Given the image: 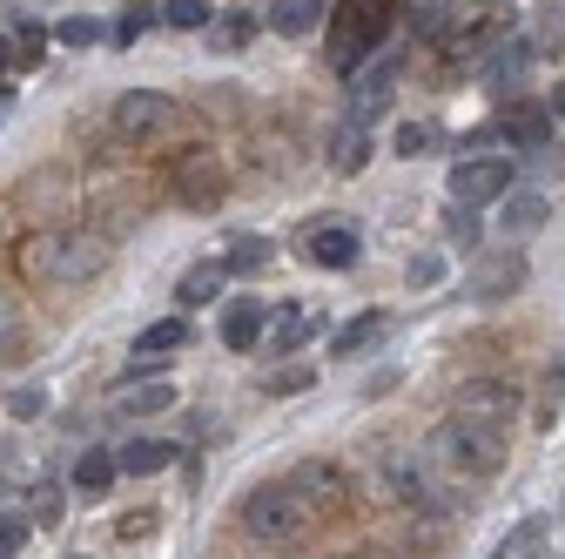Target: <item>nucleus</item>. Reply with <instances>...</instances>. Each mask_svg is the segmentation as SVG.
<instances>
[{
  "label": "nucleus",
  "instance_id": "obj_21",
  "mask_svg": "<svg viewBox=\"0 0 565 559\" xmlns=\"http://www.w3.org/2000/svg\"><path fill=\"white\" fill-rule=\"evenodd\" d=\"M115 465L135 472V478H149V472H169V465H175V445H169V439H128V445L115 452Z\"/></svg>",
  "mask_w": 565,
  "mask_h": 559
},
{
  "label": "nucleus",
  "instance_id": "obj_9",
  "mask_svg": "<svg viewBox=\"0 0 565 559\" xmlns=\"http://www.w3.org/2000/svg\"><path fill=\"white\" fill-rule=\"evenodd\" d=\"M397 95V61H358L350 67V122H377Z\"/></svg>",
  "mask_w": 565,
  "mask_h": 559
},
{
  "label": "nucleus",
  "instance_id": "obj_13",
  "mask_svg": "<svg viewBox=\"0 0 565 559\" xmlns=\"http://www.w3.org/2000/svg\"><path fill=\"white\" fill-rule=\"evenodd\" d=\"M458 411H465V418H484V425H505V418L519 411V384H499V378H478V384H465Z\"/></svg>",
  "mask_w": 565,
  "mask_h": 559
},
{
  "label": "nucleus",
  "instance_id": "obj_42",
  "mask_svg": "<svg viewBox=\"0 0 565 559\" xmlns=\"http://www.w3.org/2000/svg\"><path fill=\"white\" fill-rule=\"evenodd\" d=\"M8 411H14V418H41V411H47V391H41V384H34V391H14Z\"/></svg>",
  "mask_w": 565,
  "mask_h": 559
},
{
  "label": "nucleus",
  "instance_id": "obj_20",
  "mask_svg": "<svg viewBox=\"0 0 565 559\" xmlns=\"http://www.w3.org/2000/svg\"><path fill=\"white\" fill-rule=\"evenodd\" d=\"M364 162H371V122H343L330 135V169L337 176H358Z\"/></svg>",
  "mask_w": 565,
  "mask_h": 559
},
{
  "label": "nucleus",
  "instance_id": "obj_46",
  "mask_svg": "<svg viewBox=\"0 0 565 559\" xmlns=\"http://www.w3.org/2000/svg\"><path fill=\"white\" fill-rule=\"evenodd\" d=\"M0 115H14V88L8 82H0Z\"/></svg>",
  "mask_w": 565,
  "mask_h": 559
},
{
  "label": "nucleus",
  "instance_id": "obj_7",
  "mask_svg": "<svg viewBox=\"0 0 565 559\" xmlns=\"http://www.w3.org/2000/svg\"><path fill=\"white\" fill-rule=\"evenodd\" d=\"M532 61H539V48L525 41V34H505V41H491L484 48V67H478V82H484V95H519L525 88V75H532Z\"/></svg>",
  "mask_w": 565,
  "mask_h": 559
},
{
  "label": "nucleus",
  "instance_id": "obj_19",
  "mask_svg": "<svg viewBox=\"0 0 565 559\" xmlns=\"http://www.w3.org/2000/svg\"><path fill=\"white\" fill-rule=\"evenodd\" d=\"M499 202H505V230H512V236H532V230H545V217H552L545 189H519V182H512Z\"/></svg>",
  "mask_w": 565,
  "mask_h": 559
},
{
  "label": "nucleus",
  "instance_id": "obj_2",
  "mask_svg": "<svg viewBox=\"0 0 565 559\" xmlns=\"http://www.w3.org/2000/svg\"><path fill=\"white\" fill-rule=\"evenodd\" d=\"M431 452L458 472V478H491V472H505V425H484V418H451V425H438Z\"/></svg>",
  "mask_w": 565,
  "mask_h": 559
},
{
  "label": "nucleus",
  "instance_id": "obj_37",
  "mask_svg": "<svg viewBox=\"0 0 565 559\" xmlns=\"http://www.w3.org/2000/svg\"><path fill=\"white\" fill-rule=\"evenodd\" d=\"M28 539H34V526H28L21 513H0V559H14Z\"/></svg>",
  "mask_w": 565,
  "mask_h": 559
},
{
  "label": "nucleus",
  "instance_id": "obj_11",
  "mask_svg": "<svg viewBox=\"0 0 565 559\" xmlns=\"http://www.w3.org/2000/svg\"><path fill=\"white\" fill-rule=\"evenodd\" d=\"M290 485L310 499V513H343V506H350V493H358V485H350V472H343V465H330V458H303V472H297Z\"/></svg>",
  "mask_w": 565,
  "mask_h": 559
},
{
  "label": "nucleus",
  "instance_id": "obj_1",
  "mask_svg": "<svg viewBox=\"0 0 565 559\" xmlns=\"http://www.w3.org/2000/svg\"><path fill=\"white\" fill-rule=\"evenodd\" d=\"M108 256H115V243L95 230H41L21 243V270L41 276V284H88V276L108 270Z\"/></svg>",
  "mask_w": 565,
  "mask_h": 559
},
{
  "label": "nucleus",
  "instance_id": "obj_29",
  "mask_svg": "<svg viewBox=\"0 0 565 559\" xmlns=\"http://www.w3.org/2000/svg\"><path fill=\"white\" fill-rule=\"evenodd\" d=\"M438 149V122H404L397 128V156L411 162V156H431Z\"/></svg>",
  "mask_w": 565,
  "mask_h": 559
},
{
  "label": "nucleus",
  "instance_id": "obj_41",
  "mask_svg": "<svg viewBox=\"0 0 565 559\" xmlns=\"http://www.w3.org/2000/svg\"><path fill=\"white\" fill-rule=\"evenodd\" d=\"M14 344H21V304H14L8 291H0V358H8Z\"/></svg>",
  "mask_w": 565,
  "mask_h": 559
},
{
  "label": "nucleus",
  "instance_id": "obj_36",
  "mask_svg": "<svg viewBox=\"0 0 565 559\" xmlns=\"http://www.w3.org/2000/svg\"><path fill=\"white\" fill-rule=\"evenodd\" d=\"M310 384H317V371H310V365H290V371H276L263 391H269V398H297V391H310Z\"/></svg>",
  "mask_w": 565,
  "mask_h": 559
},
{
  "label": "nucleus",
  "instance_id": "obj_12",
  "mask_svg": "<svg viewBox=\"0 0 565 559\" xmlns=\"http://www.w3.org/2000/svg\"><path fill=\"white\" fill-rule=\"evenodd\" d=\"M499 135H505V143H519V149H545L552 143V108L545 102H525V95H505Z\"/></svg>",
  "mask_w": 565,
  "mask_h": 559
},
{
  "label": "nucleus",
  "instance_id": "obj_22",
  "mask_svg": "<svg viewBox=\"0 0 565 559\" xmlns=\"http://www.w3.org/2000/svg\"><path fill=\"white\" fill-rule=\"evenodd\" d=\"M223 276H230L223 263H195V270L182 276V284H175V304H182V310H202V304H216V297H223Z\"/></svg>",
  "mask_w": 565,
  "mask_h": 559
},
{
  "label": "nucleus",
  "instance_id": "obj_44",
  "mask_svg": "<svg viewBox=\"0 0 565 559\" xmlns=\"http://www.w3.org/2000/svg\"><path fill=\"white\" fill-rule=\"evenodd\" d=\"M8 67H21V61H14V34H0V75H8Z\"/></svg>",
  "mask_w": 565,
  "mask_h": 559
},
{
  "label": "nucleus",
  "instance_id": "obj_38",
  "mask_svg": "<svg viewBox=\"0 0 565 559\" xmlns=\"http://www.w3.org/2000/svg\"><path fill=\"white\" fill-rule=\"evenodd\" d=\"M256 28H263L256 14H223V21H216V41H223V48H243V41H256Z\"/></svg>",
  "mask_w": 565,
  "mask_h": 559
},
{
  "label": "nucleus",
  "instance_id": "obj_10",
  "mask_svg": "<svg viewBox=\"0 0 565 559\" xmlns=\"http://www.w3.org/2000/svg\"><path fill=\"white\" fill-rule=\"evenodd\" d=\"M532 276V263H525V250H499V256H484L471 276H465V291L478 297V304H499V297H512L519 284Z\"/></svg>",
  "mask_w": 565,
  "mask_h": 559
},
{
  "label": "nucleus",
  "instance_id": "obj_6",
  "mask_svg": "<svg viewBox=\"0 0 565 559\" xmlns=\"http://www.w3.org/2000/svg\"><path fill=\"white\" fill-rule=\"evenodd\" d=\"M169 182H175V202H189V209H216V202L230 196V169L209 156V149L175 156V162H169Z\"/></svg>",
  "mask_w": 565,
  "mask_h": 559
},
{
  "label": "nucleus",
  "instance_id": "obj_14",
  "mask_svg": "<svg viewBox=\"0 0 565 559\" xmlns=\"http://www.w3.org/2000/svg\"><path fill=\"white\" fill-rule=\"evenodd\" d=\"M391 337V310H364V317H350L337 337H330V358H364V351H377V344Z\"/></svg>",
  "mask_w": 565,
  "mask_h": 559
},
{
  "label": "nucleus",
  "instance_id": "obj_28",
  "mask_svg": "<svg viewBox=\"0 0 565 559\" xmlns=\"http://www.w3.org/2000/svg\"><path fill=\"white\" fill-rule=\"evenodd\" d=\"M263 263H269V243H263V236H236L230 256H223L230 276H249V270H263Z\"/></svg>",
  "mask_w": 565,
  "mask_h": 559
},
{
  "label": "nucleus",
  "instance_id": "obj_15",
  "mask_svg": "<svg viewBox=\"0 0 565 559\" xmlns=\"http://www.w3.org/2000/svg\"><path fill=\"white\" fill-rule=\"evenodd\" d=\"M310 330H317V310H303V304H282V310H269V324H263V344L269 351H303L310 344Z\"/></svg>",
  "mask_w": 565,
  "mask_h": 559
},
{
  "label": "nucleus",
  "instance_id": "obj_45",
  "mask_svg": "<svg viewBox=\"0 0 565 559\" xmlns=\"http://www.w3.org/2000/svg\"><path fill=\"white\" fill-rule=\"evenodd\" d=\"M545 108H552V122H565V82L552 88V102H545Z\"/></svg>",
  "mask_w": 565,
  "mask_h": 559
},
{
  "label": "nucleus",
  "instance_id": "obj_5",
  "mask_svg": "<svg viewBox=\"0 0 565 559\" xmlns=\"http://www.w3.org/2000/svg\"><path fill=\"white\" fill-rule=\"evenodd\" d=\"M115 135L121 143H156V135H169L175 122H182V102L175 95H162V88H128L121 102H115Z\"/></svg>",
  "mask_w": 565,
  "mask_h": 559
},
{
  "label": "nucleus",
  "instance_id": "obj_3",
  "mask_svg": "<svg viewBox=\"0 0 565 559\" xmlns=\"http://www.w3.org/2000/svg\"><path fill=\"white\" fill-rule=\"evenodd\" d=\"M397 21V0H343V14H337V41H330V61H337V75H350L358 61L377 54V41L391 34Z\"/></svg>",
  "mask_w": 565,
  "mask_h": 559
},
{
  "label": "nucleus",
  "instance_id": "obj_25",
  "mask_svg": "<svg viewBox=\"0 0 565 559\" xmlns=\"http://www.w3.org/2000/svg\"><path fill=\"white\" fill-rule=\"evenodd\" d=\"M115 472H121V465H115V452L88 445V452L75 458V493H88V499H95V493H108V485H115Z\"/></svg>",
  "mask_w": 565,
  "mask_h": 559
},
{
  "label": "nucleus",
  "instance_id": "obj_16",
  "mask_svg": "<svg viewBox=\"0 0 565 559\" xmlns=\"http://www.w3.org/2000/svg\"><path fill=\"white\" fill-rule=\"evenodd\" d=\"M303 250H310V263H323V270H350L364 243H358V230H350V223H317Z\"/></svg>",
  "mask_w": 565,
  "mask_h": 559
},
{
  "label": "nucleus",
  "instance_id": "obj_32",
  "mask_svg": "<svg viewBox=\"0 0 565 559\" xmlns=\"http://www.w3.org/2000/svg\"><path fill=\"white\" fill-rule=\"evenodd\" d=\"M404 284H411V291H438V284H445V256H431V250H424V256H411Z\"/></svg>",
  "mask_w": 565,
  "mask_h": 559
},
{
  "label": "nucleus",
  "instance_id": "obj_35",
  "mask_svg": "<svg viewBox=\"0 0 565 559\" xmlns=\"http://www.w3.org/2000/svg\"><path fill=\"white\" fill-rule=\"evenodd\" d=\"M411 28H417L424 41H438V34L451 28V14H445V0H417V14H411Z\"/></svg>",
  "mask_w": 565,
  "mask_h": 559
},
{
  "label": "nucleus",
  "instance_id": "obj_34",
  "mask_svg": "<svg viewBox=\"0 0 565 559\" xmlns=\"http://www.w3.org/2000/svg\"><path fill=\"white\" fill-rule=\"evenodd\" d=\"M14 54H21V67H34V61L47 54V28H41V21H21V28H14Z\"/></svg>",
  "mask_w": 565,
  "mask_h": 559
},
{
  "label": "nucleus",
  "instance_id": "obj_43",
  "mask_svg": "<svg viewBox=\"0 0 565 559\" xmlns=\"http://www.w3.org/2000/svg\"><path fill=\"white\" fill-rule=\"evenodd\" d=\"M532 48H539V54H558V48H565V14H552V28H545Z\"/></svg>",
  "mask_w": 565,
  "mask_h": 559
},
{
  "label": "nucleus",
  "instance_id": "obj_31",
  "mask_svg": "<svg viewBox=\"0 0 565 559\" xmlns=\"http://www.w3.org/2000/svg\"><path fill=\"white\" fill-rule=\"evenodd\" d=\"M156 21H162V8H128V14L115 21V48H135V41H141V34H149Z\"/></svg>",
  "mask_w": 565,
  "mask_h": 559
},
{
  "label": "nucleus",
  "instance_id": "obj_27",
  "mask_svg": "<svg viewBox=\"0 0 565 559\" xmlns=\"http://www.w3.org/2000/svg\"><path fill=\"white\" fill-rule=\"evenodd\" d=\"M162 21L182 28V34H195V28L216 21V0H162Z\"/></svg>",
  "mask_w": 565,
  "mask_h": 559
},
{
  "label": "nucleus",
  "instance_id": "obj_23",
  "mask_svg": "<svg viewBox=\"0 0 565 559\" xmlns=\"http://www.w3.org/2000/svg\"><path fill=\"white\" fill-rule=\"evenodd\" d=\"M182 344H189V324H182V317H162V324H149V330L135 337V358H141V365H156V358L182 351Z\"/></svg>",
  "mask_w": 565,
  "mask_h": 559
},
{
  "label": "nucleus",
  "instance_id": "obj_40",
  "mask_svg": "<svg viewBox=\"0 0 565 559\" xmlns=\"http://www.w3.org/2000/svg\"><path fill=\"white\" fill-rule=\"evenodd\" d=\"M558 398H565V351H558V365H552V378H545V398H539V425H552V418H558Z\"/></svg>",
  "mask_w": 565,
  "mask_h": 559
},
{
  "label": "nucleus",
  "instance_id": "obj_8",
  "mask_svg": "<svg viewBox=\"0 0 565 559\" xmlns=\"http://www.w3.org/2000/svg\"><path fill=\"white\" fill-rule=\"evenodd\" d=\"M519 182V162H505V156H471V162H458L451 169V202H499L505 189Z\"/></svg>",
  "mask_w": 565,
  "mask_h": 559
},
{
  "label": "nucleus",
  "instance_id": "obj_30",
  "mask_svg": "<svg viewBox=\"0 0 565 559\" xmlns=\"http://www.w3.org/2000/svg\"><path fill=\"white\" fill-rule=\"evenodd\" d=\"M54 41H61V48H95V41H102V21H95V14H67V21L54 28Z\"/></svg>",
  "mask_w": 565,
  "mask_h": 559
},
{
  "label": "nucleus",
  "instance_id": "obj_18",
  "mask_svg": "<svg viewBox=\"0 0 565 559\" xmlns=\"http://www.w3.org/2000/svg\"><path fill=\"white\" fill-rule=\"evenodd\" d=\"M263 28H269V34H282V41H303V34H317V28H323V0H269Z\"/></svg>",
  "mask_w": 565,
  "mask_h": 559
},
{
  "label": "nucleus",
  "instance_id": "obj_24",
  "mask_svg": "<svg viewBox=\"0 0 565 559\" xmlns=\"http://www.w3.org/2000/svg\"><path fill=\"white\" fill-rule=\"evenodd\" d=\"M169 404H175V384H162V378H135L115 398V411H128V418H149V411H169Z\"/></svg>",
  "mask_w": 565,
  "mask_h": 559
},
{
  "label": "nucleus",
  "instance_id": "obj_26",
  "mask_svg": "<svg viewBox=\"0 0 565 559\" xmlns=\"http://www.w3.org/2000/svg\"><path fill=\"white\" fill-rule=\"evenodd\" d=\"M384 472H391V493H397L404 506H424V493H431V485H424V472H417L404 452H391V458H384Z\"/></svg>",
  "mask_w": 565,
  "mask_h": 559
},
{
  "label": "nucleus",
  "instance_id": "obj_33",
  "mask_svg": "<svg viewBox=\"0 0 565 559\" xmlns=\"http://www.w3.org/2000/svg\"><path fill=\"white\" fill-rule=\"evenodd\" d=\"M445 236H451L458 250H471V243H478V209H471V202H451V217H445Z\"/></svg>",
  "mask_w": 565,
  "mask_h": 559
},
{
  "label": "nucleus",
  "instance_id": "obj_4",
  "mask_svg": "<svg viewBox=\"0 0 565 559\" xmlns=\"http://www.w3.org/2000/svg\"><path fill=\"white\" fill-rule=\"evenodd\" d=\"M243 526L263 546H290L310 526V499L297 493V485H263V493H249V506H243Z\"/></svg>",
  "mask_w": 565,
  "mask_h": 559
},
{
  "label": "nucleus",
  "instance_id": "obj_17",
  "mask_svg": "<svg viewBox=\"0 0 565 559\" xmlns=\"http://www.w3.org/2000/svg\"><path fill=\"white\" fill-rule=\"evenodd\" d=\"M263 324H269V310H263L256 297H230V304H223V344H230V351H256V344H263Z\"/></svg>",
  "mask_w": 565,
  "mask_h": 559
},
{
  "label": "nucleus",
  "instance_id": "obj_39",
  "mask_svg": "<svg viewBox=\"0 0 565 559\" xmlns=\"http://www.w3.org/2000/svg\"><path fill=\"white\" fill-rule=\"evenodd\" d=\"M539 539H545V519H525V526H512V532H505V546H499V552H505V559H519V552H539Z\"/></svg>",
  "mask_w": 565,
  "mask_h": 559
}]
</instances>
